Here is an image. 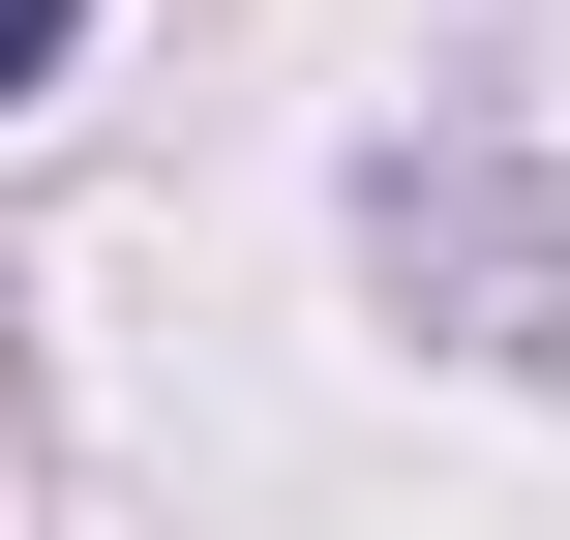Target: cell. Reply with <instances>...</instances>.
<instances>
[{"label": "cell", "mask_w": 570, "mask_h": 540, "mask_svg": "<svg viewBox=\"0 0 570 540\" xmlns=\"http://www.w3.org/2000/svg\"><path fill=\"white\" fill-rule=\"evenodd\" d=\"M60 30H90V0H0V90H30V60H60Z\"/></svg>", "instance_id": "cell-1"}]
</instances>
